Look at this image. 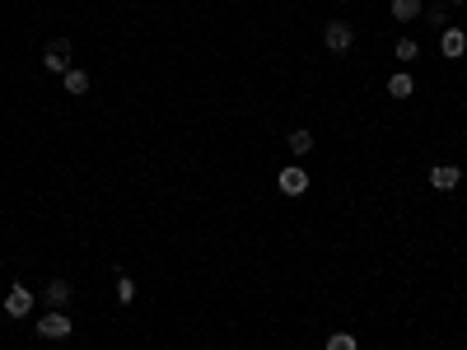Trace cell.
Listing matches in <instances>:
<instances>
[{
    "label": "cell",
    "instance_id": "7",
    "mask_svg": "<svg viewBox=\"0 0 467 350\" xmlns=\"http://www.w3.org/2000/svg\"><path fill=\"white\" fill-rule=\"evenodd\" d=\"M440 47H444V56H449V61H458V56L467 52V33H463V28H444Z\"/></svg>",
    "mask_w": 467,
    "mask_h": 350
},
{
    "label": "cell",
    "instance_id": "8",
    "mask_svg": "<svg viewBox=\"0 0 467 350\" xmlns=\"http://www.w3.org/2000/svg\"><path fill=\"white\" fill-rule=\"evenodd\" d=\"M47 304H52V309H65V304H70V280H52V285H47Z\"/></svg>",
    "mask_w": 467,
    "mask_h": 350
},
{
    "label": "cell",
    "instance_id": "13",
    "mask_svg": "<svg viewBox=\"0 0 467 350\" xmlns=\"http://www.w3.org/2000/svg\"><path fill=\"white\" fill-rule=\"evenodd\" d=\"M290 150H295V155L304 159V155L313 150V136H309V131H295V136H290Z\"/></svg>",
    "mask_w": 467,
    "mask_h": 350
},
{
    "label": "cell",
    "instance_id": "1",
    "mask_svg": "<svg viewBox=\"0 0 467 350\" xmlns=\"http://www.w3.org/2000/svg\"><path fill=\"white\" fill-rule=\"evenodd\" d=\"M70 332H75V323H70L61 309H52V313H47V318L38 323V337H42V341H65Z\"/></svg>",
    "mask_w": 467,
    "mask_h": 350
},
{
    "label": "cell",
    "instance_id": "9",
    "mask_svg": "<svg viewBox=\"0 0 467 350\" xmlns=\"http://www.w3.org/2000/svg\"><path fill=\"white\" fill-rule=\"evenodd\" d=\"M416 14H421V0H392V19H397V24H407Z\"/></svg>",
    "mask_w": 467,
    "mask_h": 350
},
{
    "label": "cell",
    "instance_id": "11",
    "mask_svg": "<svg viewBox=\"0 0 467 350\" xmlns=\"http://www.w3.org/2000/svg\"><path fill=\"white\" fill-rule=\"evenodd\" d=\"M411 89H416L411 75H392V79H388V93H392V98H411Z\"/></svg>",
    "mask_w": 467,
    "mask_h": 350
},
{
    "label": "cell",
    "instance_id": "2",
    "mask_svg": "<svg viewBox=\"0 0 467 350\" xmlns=\"http://www.w3.org/2000/svg\"><path fill=\"white\" fill-rule=\"evenodd\" d=\"M42 65H47L52 75H65V70H70V42H65V38L47 42V52H42Z\"/></svg>",
    "mask_w": 467,
    "mask_h": 350
},
{
    "label": "cell",
    "instance_id": "15",
    "mask_svg": "<svg viewBox=\"0 0 467 350\" xmlns=\"http://www.w3.org/2000/svg\"><path fill=\"white\" fill-rule=\"evenodd\" d=\"M416 56H421V47H416L411 38H402V42H397V61H416Z\"/></svg>",
    "mask_w": 467,
    "mask_h": 350
},
{
    "label": "cell",
    "instance_id": "10",
    "mask_svg": "<svg viewBox=\"0 0 467 350\" xmlns=\"http://www.w3.org/2000/svg\"><path fill=\"white\" fill-rule=\"evenodd\" d=\"M84 89H89V75L70 65V70H65V93H84Z\"/></svg>",
    "mask_w": 467,
    "mask_h": 350
},
{
    "label": "cell",
    "instance_id": "17",
    "mask_svg": "<svg viewBox=\"0 0 467 350\" xmlns=\"http://www.w3.org/2000/svg\"><path fill=\"white\" fill-rule=\"evenodd\" d=\"M454 5H463V0H454Z\"/></svg>",
    "mask_w": 467,
    "mask_h": 350
},
{
    "label": "cell",
    "instance_id": "3",
    "mask_svg": "<svg viewBox=\"0 0 467 350\" xmlns=\"http://www.w3.org/2000/svg\"><path fill=\"white\" fill-rule=\"evenodd\" d=\"M5 313H10V318H28V313H33V290L10 285V294H5Z\"/></svg>",
    "mask_w": 467,
    "mask_h": 350
},
{
    "label": "cell",
    "instance_id": "5",
    "mask_svg": "<svg viewBox=\"0 0 467 350\" xmlns=\"http://www.w3.org/2000/svg\"><path fill=\"white\" fill-rule=\"evenodd\" d=\"M458 182H463V173H458L454 164H440V169H430V187H435V192H454Z\"/></svg>",
    "mask_w": 467,
    "mask_h": 350
},
{
    "label": "cell",
    "instance_id": "4",
    "mask_svg": "<svg viewBox=\"0 0 467 350\" xmlns=\"http://www.w3.org/2000/svg\"><path fill=\"white\" fill-rule=\"evenodd\" d=\"M327 52H350V42H355V33H350V24H341V19H332L327 24Z\"/></svg>",
    "mask_w": 467,
    "mask_h": 350
},
{
    "label": "cell",
    "instance_id": "12",
    "mask_svg": "<svg viewBox=\"0 0 467 350\" xmlns=\"http://www.w3.org/2000/svg\"><path fill=\"white\" fill-rule=\"evenodd\" d=\"M327 350H360V341L350 337V332H332V337H327Z\"/></svg>",
    "mask_w": 467,
    "mask_h": 350
},
{
    "label": "cell",
    "instance_id": "14",
    "mask_svg": "<svg viewBox=\"0 0 467 350\" xmlns=\"http://www.w3.org/2000/svg\"><path fill=\"white\" fill-rule=\"evenodd\" d=\"M136 299V280L131 276H117V304H131Z\"/></svg>",
    "mask_w": 467,
    "mask_h": 350
},
{
    "label": "cell",
    "instance_id": "6",
    "mask_svg": "<svg viewBox=\"0 0 467 350\" xmlns=\"http://www.w3.org/2000/svg\"><path fill=\"white\" fill-rule=\"evenodd\" d=\"M304 187H309V173L299 169V164H290V169L281 173V192H286V196H304Z\"/></svg>",
    "mask_w": 467,
    "mask_h": 350
},
{
    "label": "cell",
    "instance_id": "16",
    "mask_svg": "<svg viewBox=\"0 0 467 350\" xmlns=\"http://www.w3.org/2000/svg\"><path fill=\"white\" fill-rule=\"evenodd\" d=\"M426 19H430V24H435V28H444V24H449V14H444V5H435V10H426Z\"/></svg>",
    "mask_w": 467,
    "mask_h": 350
}]
</instances>
